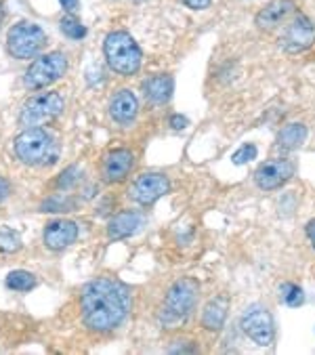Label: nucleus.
Wrapping results in <instances>:
<instances>
[{
    "mask_svg": "<svg viewBox=\"0 0 315 355\" xmlns=\"http://www.w3.org/2000/svg\"><path fill=\"white\" fill-rule=\"evenodd\" d=\"M137 112H139V101L135 93L128 89L118 91L110 101V114L120 124H130L137 118Z\"/></svg>",
    "mask_w": 315,
    "mask_h": 355,
    "instance_id": "obj_14",
    "label": "nucleus"
},
{
    "mask_svg": "<svg viewBox=\"0 0 315 355\" xmlns=\"http://www.w3.org/2000/svg\"><path fill=\"white\" fill-rule=\"evenodd\" d=\"M307 139V126L300 124V122H292V124H286L280 135H278V146L282 150H296L305 144Z\"/></svg>",
    "mask_w": 315,
    "mask_h": 355,
    "instance_id": "obj_19",
    "label": "nucleus"
},
{
    "mask_svg": "<svg viewBox=\"0 0 315 355\" xmlns=\"http://www.w3.org/2000/svg\"><path fill=\"white\" fill-rule=\"evenodd\" d=\"M255 156H257V148H255L253 144H246V146H242L238 152H235V154L231 156V162H233V164H238V166H242V164L250 162Z\"/></svg>",
    "mask_w": 315,
    "mask_h": 355,
    "instance_id": "obj_26",
    "label": "nucleus"
},
{
    "mask_svg": "<svg viewBox=\"0 0 315 355\" xmlns=\"http://www.w3.org/2000/svg\"><path fill=\"white\" fill-rule=\"evenodd\" d=\"M7 196H9V183L5 179H0V202H3Z\"/></svg>",
    "mask_w": 315,
    "mask_h": 355,
    "instance_id": "obj_31",
    "label": "nucleus"
},
{
    "mask_svg": "<svg viewBox=\"0 0 315 355\" xmlns=\"http://www.w3.org/2000/svg\"><path fill=\"white\" fill-rule=\"evenodd\" d=\"M7 286L11 291H19V293H28L36 286V277L26 271V269H17V271H11L7 275Z\"/></svg>",
    "mask_w": 315,
    "mask_h": 355,
    "instance_id": "obj_20",
    "label": "nucleus"
},
{
    "mask_svg": "<svg viewBox=\"0 0 315 355\" xmlns=\"http://www.w3.org/2000/svg\"><path fill=\"white\" fill-rule=\"evenodd\" d=\"M173 87H175V83H173V76H169V74H158L143 83L147 101H151L155 105H162L173 97Z\"/></svg>",
    "mask_w": 315,
    "mask_h": 355,
    "instance_id": "obj_17",
    "label": "nucleus"
},
{
    "mask_svg": "<svg viewBox=\"0 0 315 355\" xmlns=\"http://www.w3.org/2000/svg\"><path fill=\"white\" fill-rule=\"evenodd\" d=\"M61 32L71 40H83L87 36V28L74 17H63L61 19Z\"/></svg>",
    "mask_w": 315,
    "mask_h": 355,
    "instance_id": "obj_23",
    "label": "nucleus"
},
{
    "mask_svg": "<svg viewBox=\"0 0 315 355\" xmlns=\"http://www.w3.org/2000/svg\"><path fill=\"white\" fill-rule=\"evenodd\" d=\"M141 225H143L141 212L124 210V212H118V215L110 221L108 236H110V240H124V238H130L135 232H139Z\"/></svg>",
    "mask_w": 315,
    "mask_h": 355,
    "instance_id": "obj_15",
    "label": "nucleus"
},
{
    "mask_svg": "<svg viewBox=\"0 0 315 355\" xmlns=\"http://www.w3.org/2000/svg\"><path fill=\"white\" fill-rule=\"evenodd\" d=\"M313 42H315V24L305 15H296L286 26L280 38V49L290 55H296V53L307 51Z\"/></svg>",
    "mask_w": 315,
    "mask_h": 355,
    "instance_id": "obj_9",
    "label": "nucleus"
},
{
    "mask_svg": "<svg viewBox=\"0 0 315 355\" xmlns=\"http://www.w3.org/2000/svg\"><path fill=\"white\" fill-rule=\"evenodd\" d=\"M61 112H63L61 95L55 93V91H46V93H38V95H34L32 99L26 101V105L22 110V116H19V122L26 128H32V126H40L46 120L57 118Z\"/></svg>",
    "mask_w": 315,
    "mask_h": 355,
    "instance_id": "obj_7",
    "label": "nucleus"
},
{
    "mask_svg": "<svg viewBox=\"0 0 315 355\" xmlns=\"http://www.w3.org/2000/svg\"><path fill=\"white\" fill-rule=\"evenodd\" d=\"M227 311H229V303L225 297H216L212 299L202 313V326L210 332H216L223 328L225 320H227Z\"/></svg>",
    "mask_w": 315,
    "mask_h": 355,
    "instance_id": "obj_18",
    "label": "nucleus"
},
{
    "mask_svg": "<svg viewBox=\"0 0 315 355\" xmlns=\"http://www.w3.org/2000/svg\"><path fill=\"white\" fill-rule=\"evenodd\" d=\"M171 124H173V128H175V130H183V128L189 124V120H187L185 116H179V114H177V116H173V118H171Z\"/></svg>",
    "mask_w": 315,
    "mask_h": 355,
    "instance_id": "obj_28",
    "label": "nucleus"
},
{
    "mask_svg": "<svg viewBox=\"0 0 315 355\" xmlns=\"http://www.w3.org/2000/svg\"><path fill=\"white\" fill-rule=\"evenodd\" d=\"M108 65L122 76H133L141 67V49L128 32H112L103 42Z\"/></svg>",
    "mask_w": 315,
    "mask_h": 355,
    "instance_id": "obj_4",
    "label": "nucleus"
},
{
    "mask_svg": "<svg viewBox=\"0 0 315 355\" xmlns=\"http://www.w3.org/2000/svg\"><path fill=\"white\" fill-rule=\"evenodd\" d=\"M133 168V152L130 150H116L108 154L103 162V179L108 183H118L126 179V175Z\"/></svg>",
    "mask_w": 315,
    "mask_h": 355,
    "instance_id": "obj_16",
    "label": "nucleus"
},
{
    "mask_svg": "<svg viewBox=\"0 0 315 355\" xmlns=\"http://www.w3.org/2000/svg\"><path fill=\"white\" fill-rule=\"evenodd\" d=\"M130 305L133 299L124 284L110 277L95 279L87 284L80 297L83 322L95 332H110L124 322Z\"/></svg>",
    "mask_w": 315,
    "mask_h": 355,
    "instance_id": "obj_1",
    "label": "nucleus"
},
{
    "mask_svg": "<svg viewBox=\"0 0 315 355\" xmlns=\"http://www.w3.org/2000/svg\"><path fill=\"white\" fill-rule=\"evenodd\" d=\"M22 248V238L9 230V227H3L0 230V250L3 252H17Z\"/></svg>",
    "mask_w": 315,
    "mask_h": 355,
    "instance_id": "obj_24",
    "label": "nucleus"
},
{
    "mask_svg": "<svg viewBox=\"0 0 315 355\" xmlns=\"http://www.w3.org/2000/svg\"><path fill=\"white\" fill-rule=\"evenodd\" d=\"M15 154L28 166H44L57 160V144L51 132L40 126L26 128L15 139Z\"/></svg>",
    "mask_w": 315,
    "mask_h": 355,
    "instance_id": "obj_2",
    "label": "nucleus"
},
{
    "mask_svg": "<svg viewBox=\"0 0 315 355\" xmlns=\"http://www.w3.org/2000/svg\"><path fill=\"white\" fill-rule=\"evenodd\" d=\"M307 238H309V242H311V246L315 250V219L307 223Z\"/></svg>",
    "mask_w": 315,
    "mask_h": 355,
    "instance_id": "obj_29",
    "label": "nucleus"
},
{
    "mask_svg": "<svg viewBox=\"0 0 315 355\" xmlns=\"http://www.w3.org/2000/svg\"><path fill=\"white\" fill-rule=\"evenodd\" d=\"M83 171L78 168V166H71V168H67V171H63L61 173V177H59V181H57V185L61 187V189H71L78 181H80V175Z\"/></svg>",
    "mask_w": 315,
    "mask_h": 355,
    "instance_id": "obj_25",
    "label": "nucleus"
},
{
    "mask_svg": "<svg viewBox=\"0 0 315 355\" xmlns=\"http://www.w3.org/2000/svg\"><path fill=\"white\" fill-rule=\"evenodd\" d=\"M76 200L69 198V196H63V193H57V196H51L44 204H42V210H51V212H61V210H76Z\"/></svg>",
    "mask_w": 315,
    "mask_h": 355,
    "instance_id": "obj_21",
    "label": "nucleus"
},
{
    "mask_svg": "<svg viewBox=\"0 0 315 355\" xmlns=\"http://www.w3.org/2000/svg\"><path fill=\"white\" fill-rule=\"evenodd\" d=\"M242 330L246 332L248 338H253L257 345L261 347H271L275 340V326H273V318L267 309H263L261 305H253L246 309V313L242 315Z\"/></svg>",
    "mask_w": 315,
    "mask_h": 355,
    "instance_id": "obj_8",
    "label": "nucleus"
},
{
    "mask_svg": "<svg viewBox=\"0 0 315 355\" xmlns=\"http://www.w3.org/2000/svg\"><path fill=\"white\" fill-rule=\"evenodd\" d=\"M67 72V59L63 53H49L38 57L24 76V85L28 89H44L59 80Z\"/></svg>",
    "mask_w": 315,
    "mask_h": 355,
    "instance_id": "obj_6",
    "label": "nucleus"
},
{
    "mask_svg": "<svg viewBox=\"0 0 315 355\" xmlns=\"http://www.w3.org/2000/svg\"><path fill=\"white\" fill-rule=\"evenodd\" d=\"M44 44H46V34L42 32V28L30 21H22L13 26L7 34V49L17 59H32L42 51Z\"/></svg>",
    "mask_w": 315,
    "mask_h": 355,
    "instance_id": "obj_5",
    "label": "nucleus"
},
{
    "mask_svg": "<svg viewBox=\"0 0 315 355\" xmlns=\"http://www.w3.org/2000/svg\"><path fill=\"white\" fill-rule=\"evenodd\" d=\"M135 3H141V0H135Z\"/></svg>",
    "mask_w": 315,
    "mask_h": 355,
    "instance_id": "obj_33",
    "label": "nucleus"
},
{
    "mask_svg": "<svg viewBox=\"0 0 315 355\" xmlns=\"http://www.w3.org/2000/svg\"><path fill=\"white\" fill-rule=\"evenodd\" d=\"M198 291H200L198 282L191 277H183L169 288L160 315L167 328H177L183 320H187V315L194 311L198 303Z\"/></svg>",
    "mask_w": 315,
    "mask_h": 355,
    "instance_id": "obj_3",
    "label": "nucleus"
},
{
    "mask_svg": "<svg viewBox=\"0 0 315 355\" xmlns=\"http://www.w3.org/2000/svg\"><path fill=\"white\" fill-rule=\"evenodd\" d=\"M3 17H5V11H3V5H0V21H3Z\"/></svg>",
    "mask_w": 315,
    "mask_h": 355,
    "instance_id": "obj_32",
    "label": "nucleus"
},
{
    "mask_svg": "<svg viewBox=\"0 0 315 355\" xmlns=\"http://www.w3.org/2000/svg\"><path fill=\"white\" fill-rule=\"evenodd\" d=\"M294 175V164L286 158H280V160H269V162H263L257 173H255V183L269 191V189H275V187H282L286 181H290Z\"/></svg>",
    "mask_w": 315,
    "mask_h": 355,
    "instance_id": "obj_11",
    "label": "nucleus"
},
{
    "mask_svg": "<svg viewBox=\"0 0 315 355\" xmlns=\"http://www.w3.org/2000/svg\"><path fill=\"white\" fill-rule=\"evenodd\" d=\"M59 3H61V7L65 11H76L78 9V0H59Z\"/></svg>",
    "mask_w": 315,
    "mask_h": 355,
    "instance_id": "obj_30",
    "label": "nucleus"
},
{
    "mask_svg": "<svg viewBox=\"0 0 315 355\" xmlns=\"http://www.w3.org/2000/svg\"><path fill=\"white\" fill-rule=\"evenodd\" d=\"M183 3H185L189 9H194V11H202V9H208V7H210L212 0H183Z\"/></svg>",
    "mask_w": 315,
    "mask_h": 355,
    "instance_id": "obj_27",
    "label": "nucleus"
},
{
    "mask_svg": "<svg viewBox=\"0 0 315 355\" xmlns=\"http://www.w3.org/2000/svg\"><path fill=\"white\" fill-rule=\"evenodd\" d=\"M76 238H78V225L74 221L57 219L44 227V244L51 250H63L69 244H74Z\"/></svg>",
    "mask_w": 315,
    "mask_h": 355,
    "instance_id": "obj_13",
    "label": "nucleus"
},
{
    "mask_svg": "<svg viewBox=\"0 0 315 355\" xmlns=\"http://www.w3.org/2000/svg\"><path fill=\"white\" fill-rule=\"evenodd\" d=\"M169 191H171V183H169V179L164 175H160V173H145L130 187V198L137 204L147 206V204H153L158 198H162Z\"/></svg>",
    "mask_w": 315,
    "mask_h": 355,
    "instance_id": "obj_10",
    "label": "nucleus"
},
{
    "mask_svg": "<svg viewBox=\"0 0 315 355\" xmlns=\"http://www.w3.org/2000/svg\"><path fill=\"white\" fill-rule=\"evenodd\" d=\"M296 11L294 0H271L257 13V28L263 32H273L278 30L292 13Z\"/></svg>",
    "mask_w": 315,
    "mask_h": 355,
    "instance_id": "obj_12",
    "label": "nucleus"
},
{
    "mask_svg": "<svg viewBox=\"0 0 315 355\" xmlns=\"http://www.w3.org/2000/svg\"><path fill=\"white\" fill-rule=\"evenodd\" d=\"M280 293H282V301H284L286 305H290V307H298V305H303L305 295H303V291L296 286V284H292V282L282 284V286H280Z\"/></svg>",
    "mask_w": 315,
    "mask_h": 355,
    "instance_id": "obj_22",
    "label": "nucleus"
}]
</instances>
